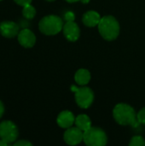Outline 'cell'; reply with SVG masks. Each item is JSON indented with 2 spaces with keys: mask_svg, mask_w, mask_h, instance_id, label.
I'll list each match as a JSON object with an SVG mask.
<instances>
[{
  "mask_svg": "<svg viewBox=\"0 0 145 146\" xmlns=\"http://www.w3.org/2000/svg\"><path fill=\"white\" fill-rule=\"evenodd\" d=\"M113 115L115 121L122 126H132L138 127L140 123L138 121L137 114L134 109L126 104H118L113 110Z\"/></svg>",
  "mask_w": 145,
  "mask_h": 146,
  "instance_id": "6da1fadb",
  "label": "cell"
},
{
  "mask_svg": "<svg viewBox=\"0 0 145 146\" xmlns=\"http://www.w3.org/2000/svg\"><path fill=\"white\" fill-rule=\"evenodd\" d=\"M98 30L101 36L108 40L112 41L117 38L120 33V25L118 21L112 15H106L101 18L98 24Z\"/></svg>",
  "mask_w": 145,
  "mask_h": 146,
  "instance_id": "7a4b0ae2",
  "label": "cell"
},
{
  "mask_svg": "<svg viewBox=\"0 0 145 146\" xmlns=\"http://www.w3.org/2000/svg\"><path fill=\"white\" fill-rule=\"evenodd\" d=\"M38 27L40 32L45 35H56L62 30L63 22L61 17L50 15L40 20Z\"/></svg>",
  "mask_w": 145,
  "mask_h": 146,
  "instance_id": "3957f363",
  "label": "cell"
},
{
  "mask_svg": "<svg viewBox=\"0 0 145 146\" xmlns=\"http://www.w3.org/2000/svg\"><path fill=\"white\" fill-rule=\"evenodd\" d=\"M83 141L88 146H104L107 145L108 138L103 129L91 127L84 132Z\"/></svg>",
  "mask_w": 145,
  "mask_h": 146,
  "instance_id": "277c9868",
  "label": "cell"
},
{
  "mask_svg": "<svg viewBox=\"0 0 145 146\" xmlns=\"http://www.w3.org/2000/svg\"><path fill=\"white\" fill-rule=\"evenodd\" d=\"M71 90L75 93V101L81 109L89 108L94 100V93L92 90L87 86L76 87L74 85L71 86Z\"/></svg>",
  "mask_w": 145,
  "mask_h": 146,
  "instance_id": "5b68a950",
  "label": "cell"
},
{
  "mask_svg": "<svg viewBox=\"0 0 145 146\" xmlns=\"http://www.w3.org/2000/svg\"><path fill=\"white\" fill-rule=\"evenodd\" d=\"M18 138V128L10 121H4L0 123V139L9 145Z\"/></svg>",
  "mask_w": 145,
  "mask_h": 146,
  "instance_id": "8992f818",
  "label": "cell"
},
{
  "mask_svg": "<svg viewBox=\"0 0 145 146\" xmlns=\"http://www.w3.org/2000/svg\"><path fill=\"white\" fill-rule=\"evenodd\" d=\"M64 141L69 145H76L82 142L84 139V132L79 127H69L64 133Z\"/></svg>",
  "mask_w": 145,
  "mask_h": 146,
  "instance_id": "52a82bcc",
  "label": "cell"
},
{
  "mask_svg": "<svg viewBox=\"0 0 145 146\" xmlns=\"http://www.w3.org/2000/svg\"><path fill=\"white\" fill-rule=\"evenodd\" d=\"M62 30L64 36L68 41L74 42L79 38V27L74 21H67V23L63 25Z\"/></svg>",
  "mask_w": 145,
  "mask_h": 146,
  "instance_id": "ba28073f",
  "label": "cell"
},
{
  "mask_svg": "<svg viewBox=\"0 0 145 146\" xmlns=\"http://www.w3.org/2000/svg\"><path fill=\"white\" fill-rule=\"evenodd\" d=\"M18 41L25 48H31L35 44L36 37L29 29H23L18 33Z\"/></svg>",
  "mask_w": 145,
  "mask_h": 146,
  "instance_id": "9c48e42d",
  "label": "cell"
},
{
  "mask_svg": "<svg viewBox=\"0 0 145 146\" xmlns=\"http://www.w3.org/2000/svg\"><path fill=\"white\" fill-rule=\"evenodd\" d=\"M0 33L5 38H14L19 33V26L14 21H3L0 23Z\"/></svg>",
  "mask_w": 145,
  "mask_h": 146,
  "instance_id": "30bf717a",
  "label": "cell"
},
{
  "mask_svg": "<svg viewBox=\"0 0 145 146\" xmlns=\"http://www.w3.org/2000/svg\"><path fill=\"white\" fill-rule=\"evenodd\" d=\"M56 122L60 127L69 128L75 122V117L71 111L64 110V111H62L57 116Z\"/></svg>",
  "mask_w": 145,
  "mask_h": 146,
  "instance_id": "8fae6325",
  "label": "cell"
},
{
  "mask_svg": "<svg viewBox=\"0 0 145 146\" xmlns=\"http://www.w3.org/2000/svg\"><path fill=\"white\" fill-rule=\"evenodd\" d=\"M82 21H83V23L86 27H93L98 26L101 21V16L97 12L94 10H90L84 14Z\"/></svg>",
  "mask_w": 145,
  "mask_h": 146,
  "instance_id": "7c38bea8",
  "label": "cell"
},
{
  "mask_svg": "<svg viewBox=\"0 0 145 146\" xmlns=\"http://www.w3.org/2000/svg\"><path fill=\"white\" fill-rule=\"evenodd\" d=\"M74 80L76 81V83L80 86H85L87 85L90 80H91V74L87 69L85 68H80L79 69L74 75Z\"/></svg>",
  "mask_w": 145,
  "mask_h": 146,
  "instance_id": "4fadbf2b",
  "label": "cell"
},
{
  "mask_svg": "<svg viewBox=\"0 0 145 146\" xmlns=\"http://www.w3.org/2000/svg\"><path fill=\"white\" fill-rule=\"evenodd\" d=\"M75 126L83 132L87 131L91 127V121L86 115H79L75 118Z\"/></svg>",
  "mask_w": 145,
  "mask_h": 146,
  "instance_id": "5bb4252c",
  "label": "cell"
},
{
  "mask_svg": "<svg viewBox=\"0 0 145 146\" xmlns=\"http://www.w3.org/2000/svg\"><path fill=\"white\" fill-rule=\"evenodd\" d=\"M22 15L25 18L31 20L32 18H34L35 15H36V9L33 6H32L31 4L26 5L23 7L22 9Z\"/></svg>",
  "mask_w": 145,
  "mask_h": 146,
  "instance_id": "9a60e30c",
  "label": "cell"
},
{
  "mask_svg": "<svg viewBox=\"0 0 145 146\" xmlns=\"http://www.w3.org/2000/svg\"><path fill=\"white\" fill-rule=\"evenodd\" d=\"M130 146H144L145 145V140L144 139L142 136L137 135L132 138L130 143Z\"/></svg>",
  "mask_w": 145,
  "mask_h": 146,
  "instance_id": "2e32d148",
  "label": "cell"
},
{
  "mask_svg": "<svg viewBox=\"0 0 145 146\" xmlns=\"http://www.w3.org/2000/svg\"><path fill=\"white\" fill-rule=\"evenodd\" d=\"M138 121L140 124L145 125V108L142 109L138 114H137Z\"/></svg>",
  "mask_w": 145,
  "mask_h": 146,
  "instance_id": "e0dca14e",
  "label": "cell"
},
{
  "mask_svg": "<svg viewBox=\"0 0 145 146\" xmlns=\"http://www.w3.org/2000/svg\"><path fill=\"white\" fill-rule=\"evenodd\" d=\"M64 18L67 21H74L75 19V15L72 11H68L64 15Z\"/></svg>",
  "mask_w": 145,
  "mask_h": 146,
  "instance_id": "ac0fdd59",
  "label": "cell"
},
{
  "mask_svg": "<svg viewBox=\"0 0 145 146\" xmlns=\"http://www.w3.org/2000/svg\"><path fill=\"white\" fill-rule=\"evenodd\" d=\"M32 143L26 141V140H19L14 144V146H32Z\"/></svg>",
  "mask_w": 145,
  "mask_h": 146,
  "instance_id": "d6986e66",
  "label": "cell"
},
{
  "mask_svg": "<svg viewBox=\"0 0 145 146\" xmlns=\"http://www.w3.org/2000/svg\"><path fill=\"white\" fill-rule=\"evenodd\" d=\"M18 5L20 6H26V5H28V4H31L32 3V0H14Z\"/></svg>",
  "mask_w": 145,
  "mask_h": 146,
  "instance_id": "ffe728a7",
  "label": "cell"
},
{
  "mask_svg": "<svg viewBox=\"0 0 145 146\" xmlns=\"http://www.w3.org/2000/svg\"><path fill=\"white\" fill-rule=\"evenodd\" d=\"M66 1L68 2V3H76V2L80 1V2L83 3H88L90 2V0H66Z\"/></svg>",
  "mask_w": 145,
  "mask_h": 146,
  "instance_id": "44dd1931",
  "label": "cell"
},
{
  "mask_svg": "<svg viewBox=\"0 0 145 146\" xmlns=\"http://www.w3.org/2000/svg\"><path fill=\"white\" fill-rule=\"evenodd\" d=\"M3 113H4V106H3V103L0 101V118L3 116Z\"/></svg>",
  "mask_w": 145,
  "mask_h": 146,
  "instance_id": "7402d4cb",
  "label": "cell"
},
{
  "mask_svg": "<svg viewBox=\"0 0 145 146\" xmlns=\"http://www.w3.org/2000/svg\"><path fill=\"white\" fill-rule=\"evenodd\" d=\"M9 145V143H7L6 141L3 140V139H0V146H8Z\"/></svg>",
  "mask_w": 145,
  "mask_h": 146,
  "instance_id": "603a6c76",
  "label": "cell"
},
{
  "mask_svg": "<svg viewBox=\"0 0 145 146\" xmlns=\"http://www.w3.org/2000/svg\"><path fill=\"white\" fill-rule=\"evenodd\" d=\"M46 1H49V2H53V1H55V0H46Z\"/></svg>",
  "mask_w": 145,
  "mask_h": 146,
  "instance_id": "cb8c5ba5",
  "label": "cell"
},
{
  "mask_svg": "<svg viewBox=\"0 0 145 146\" xmlns=\"http://www.w3.org/2000/svg\"><path fill=\"white\" fill-rule=\"evenodd\" d=\"M0 1H2V0H0Z\"/></svg>",
  "mask_w": 145,
  "mask_h": 146,
  "instance_id": "d4e9b609",
  "label": "cell"
}]
</instances>
